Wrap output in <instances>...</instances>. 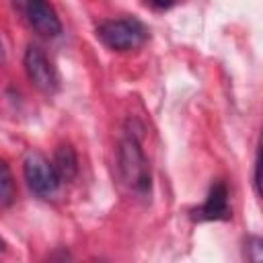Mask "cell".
Segmentation results:
<instances>
[{
	"mask_svg": "<svg viewBox=\"0 0 263 263\" xmlns=\"http://www.w3.org/2000/svg\"><path fill=\"white\" fill-rule=\"evenodd\" d=\"M117 168L121 181L138 195H148L152 189V173L148 158L136 136H125L117 148Z\"/></svg>",
	"mask_w": 263,
	"mask_h": 263,
	"instance_id": "cell-1",
	"label": "cell"
},
{
	"mask_svg": "<svg viewBox=\"0 0 263 263\" xmlns=\"http://www.w3.org/2000/svg\"><path fill=\"white\" fill-rule=\"evenodd\" d=\"M197 220H228L230 205H228V187L218 181L210 187L205 201L195 210Z\"/></svg>",
	"mask_w": 263,
	"mask_h": 263,
	"instance_id": "cell-6",
	"label": "cell"
},
{
	"mask_svg": "<svg viewBox=\"0 0 263 263\" xmlns=\"http://www.w3.org/2000/svg\"><path fill=\"white\" fill-rule=\"evenodd\" d=\"M97 37L113 51H129L146 39V29L136 18H113L97 27Z\"/></svg>",
	"mask_w": 263,
	"mask_h": 263,
	"instance_id": "cell-2",
	"label": "cell"
},
{
	"mask_svg": "<svg viewBox=\"0 0 263 263\" xmlns=\"http://www.w3.org/2000/svg\"><path fill=\"white\" fill-rule=\"evenodd\" d=\"M2 251H6V242H4V238L0 236V253H2Z\"/></svg>",
	"mask_w": 263,
	"mask_h": 263,
	"instance_id": "cell-12",
	"label": "cell"
},
{
	"mask_svg": "<svg viewBox=\"0 0 263 263\" xmlns=\"http://www.w3.org/2000/svg\"><path fill=\"white\" fill-rule=\"evenodd\" d=\"M10 2H12V6H14V8H18V10H21V12H25V10H27V6H29V2H31V0H10Z\"/></svg>",
	"mask_w": 263,
	"mask_h": 263,
	"instance_id": "cell-11",
	"label": "cell"
},
{
	"mask_svg": "<svg viewBox=\"0 0 263 263\" xmlns=\"http://www.w3.org/2000/svg\"><path fill=\"white\" fill-rule=\"evenodd\" d=\"M51 164H53L62 183H70L78 175V156H76V150L70 144H60L55 148Z\"/></svg>",
	"mask_w": 263,
	"mask_h": 263,
	"instance_id": "cell-7",
	"label": "cell"
},
{
	"mask_svg": "<svg viewBox=\"0 0 263 263\" xmlns=\"http://www.w3.org/2000/svg\"><path fill=\"white\" fill-rule=\"evenodd\" d=\"M247 251H249V255H247V259H251V261H261L263 259V242H261V238L259 236H251L249 240H247Z\"/></svg>",
	"mask_w": 263,
	"mask_h": 263,
	"instance_id": "cell-9",
	"label": "cell"
},
{
	"mask_svg": "<svg viewBox=\"0 0 263 263\" xmlns=\"http://www.w3.org/2000/svg\"><path fill=\"white\" fill-rule=\"evenodd\" d=\"M25 16L29 18L31 27L43 37H58L62 33V21L47 0H31Z\"/></svg>",
	"mask_w": 263,
	"mask_h": 263,
	"instance_id": "cell-5",
	"label": "cell"
},
{
	"mask_svg": "<svg viewBox=\"0 0 263 263\" xmlns=\"http://www.w3.org/2000/svg\"><path fill=\"white\" fill-rule=\"evenodd\" d=\"M23 175H25V181L29 185V189L43 197V199H49L51 195L58 193L62 181L51 164L49 158H45L41 152H29L23 160Z\"/></svg>",
	"mask_w": 263,
	"mask_h": 263,
	"instance_id": "cell-3",
	"label": "cell"
},
{
	"mask_svg": "<svg viewBox=\"0 0 263 263\" xmlns=\"http://www.w3.org/2000/svg\"><path fill=\"white\" fill-rule=\"evenodd\" d=\"M16 187H14V177L6 160L0 158V205H10L14 201Z\"/></svg>",
	"mask_w": 263,
	"mask_h": 263,
	"instance_id": "cell-8",
	"label": "cell"
},
{
	"mask_svg": "<svg viewBox=\"0 0 263 263\" xmlns=\"http://www.w3.org/2000/svg\"><path fill=\"white\" fill-rule=\"evenodd\" d=\"M173 2H175V0H150V4L156 6V8H168Z\"/></svg>",
	"mask_w": 263,
	"mask_h": 263,
	"instance_id": "cell-10",
	"label": "cell"
},
{
	"mask_svg": "<svg viewBox=\"0 0 263 263\" xmlns=\"http://www.w3.org/2000/svg\"><path fill=\"white\" fill-rule=\"evenodd\" d=\"M2 58H4V49H2V41H0V62H2Z\"/></svg>",
	"mask_w": 263,
	"mask_h": 263,
	"instance_id": "cell-13",
	"label": "cell"
},
{
	"mask_svg": "<svg viewBox=\"0 0 263 263\" xmlns=\"http://www.w3.org/2000/svg\"><path fill=\"white\" fill-rule=\"evenodd\" d=\"M23 64H25L27 78L31 80V84L35 88H39L45 95H53L58 90V74H55V68L51 66L49 58L43 53L41 47L29 45L25 49Z\"/></svg>",
	"mask_w": 263,
	"mask_h": 263,
	"instance_id": "cell-4",
	"label": "cell"
}]
</instances>
